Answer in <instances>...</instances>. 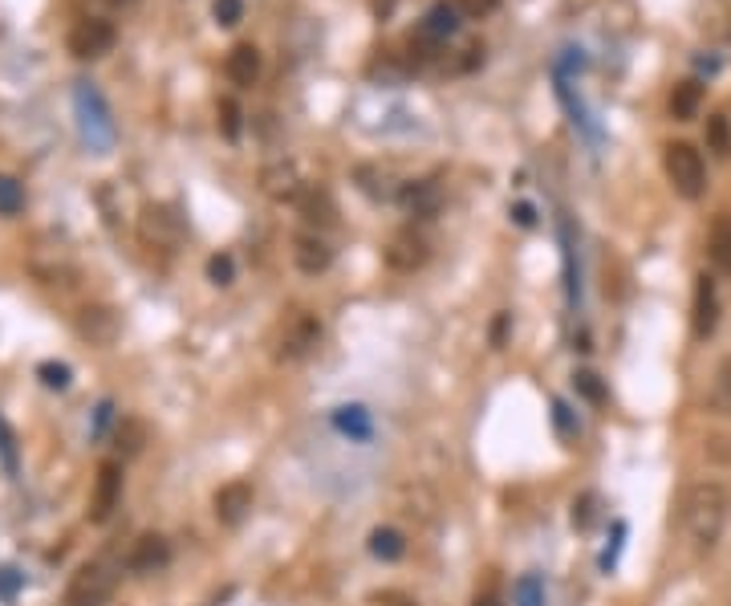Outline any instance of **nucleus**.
<instances>
[{"label": "nucleus", "mask_w": 731, "mask_h": 606, "mask_svg": "<svg viewBox=\"0 0 731 606\" xmlns=\"http://www.w3.org/2000/svg\"><path fill=\"white\" fill-rule=\"evenodd\" d=\"M678 521H683V533L691 541L695 550L707 553L716 550L723 529L731 521V493L728 485L719 481H699L683 493V505H678Z\"/></svg>", "instance_id": "f257e3e1"}, {"label": "nucleus", "mask_w": 731, "mask_h": 606, "mask_svg": "<svg viewBox=\"0 0 731 606\" xmlns=\"http://www.w3.org/2000/svg\"><path fill=\"white\" fill-rule=\"evenodd\" d=\"M74 114H78V131L86 139V147L93 155H110L114 139H119V126H114V114H110L107 98L93 81H78L74 86Z\"/></svg>", "instance_id": "f03ea898"}, {"label": "nucleus", "mask_w": 731, "mask_h": 606, "mask_svg": "<svg viewBox=\"0 0 731 606\" xmlns=\"http://www.w3.org/2000/svg\"><path fill=\"white\" fill-rule=\"evenodd\" d=\"M119 591V562L114 558H93L69 579L66 606H107Z\"/></svg>", "instance_id": "7ed1b4c3"}, {"label": "nucleus", "mask_w": 731, "mask_h": 606, "mask_svg": "<svg viewBox=\"0 0 731 606\" xmlns=\"http://www.w3.org/2000/svg\"><path fill=\"white\" fill-rule=\"evenodd\" d=\"M663 167L666 179L675 184V191L683 200H699L707 188V163L691 143H666L663 147Z\"/></svg>", "instance_id": "20e7f679"}, {"label": "nucleus", "mask_w": 731, "mask_h": 606, "mask_svg": "<svg viewBox=\"0 0 731 606\" xmlns=\"http://www.w3.org/2000/svg\"><path fill=\"white\" fill-rule=\"evenodd\" d=\"M321 342V322L318 313H292L289 322H285V330H280V342H277V359L280 363H301V359H309V354L318 351Z\"/></svg>", "instance_id": "39448f33"}, {"label": "nucleus", "mask_w": 731, "mask_h": 606, "mask_svg": "<svg viewBox=\"0 0 731 606\" xmlns=\"http://www.w3.org/2000/svg\"><path fill=\"white\" fill-rule=\"evenodd\" d=\"M114 41H119V29L102 21V16H86L78 25L69 29V54L78 57V62H98V57H107L114 49Z\"/></svg>", "instance_id": "423d86ee"}, {"label": "nucleus", "mask_w": 731, "mask_h": 606, "mask_svg": "<svg viewBox=\"0 0 731 606\" xmlns=\"http://www.w3.org/2000/svg\"><path fill=\"white\" fill-rule=\"evenodd\" d=\"M383 261H386V269H395V273L423 269L427 261H431V241H427L419 229H399L390 241H386Z\"/></svg>", "instance_id": "0eeeda50"}, {"label": "nucleus", "mask_w": 731, "mask_h": 606, "mask_svg": "<svg viewBox=\"0 0 731 606\" xmlns=\"http://www.w3.org/2000/svg\"><path fill=\"white\" fill-rule=\"evenodd\" d=\"M122 500V464H114V460H107L102 469H98V476H93V497H90V521H110L114 517V509H119Z\"/></svg>", "instance_id": "6e6552de"}, {"label": "nucleus", "mask_w": 731, "mask_h": 606, "mask_svg": "<svg viewBox=\"0 0 731 606\" xmlns=\"http://www.w3.org/2000/svg\"><path fill=\"white\" fill-rule=\"evenodd\" d=\"M167 562H171V546H167L163 533H143V538L131 546V553H126V570L139 574V579L167 570Z\"/></svg>", "instance_id": "1a4fd4ad"}, {"label": "nucleus", "mask_w": 731, "mask_h": 606, "mask_svg": "<svg viewBox=\"0 0 731 606\" xmlns=\"http://www.w3.org/2000/svg\"><path fill=\"white\" fill-rule=\"evenodd\" d=\"M212 509L220 526H240V521L253 513V485H248V481H228V485H220L212 497Z\"/></svg>", "instance_id": "9d476101"}, {"label": "nucleus", "mask_w": 731, "mask_h": 606, "mask_svg": "<svg viewBox=\"0 0 731 606\" xmlns=\"http://www.w3.org/2000/svg\"><path fill=\"white\" fill-rule=\"evenodd\" d=\"M292 265L306 273V277H318L333 265V249L330 241H321L318 232H306L292 241Z\"/></svg>", "instance_id": "9b49d317"}, {"label": "nucleus", "mask_w": 731, "mask_h": 606, "mask_svg": "<svg viewBox=\"0 0 731 606\" xmlns=\"http://www.w3.org/2000/svg\"><path fill=\"white\" fill-rule=\"evenodd\" d=\"M78 334L86 342H93V346H110L119 338V313L110 306H86L78 313Z\"/></svg>", "instance_id": "f8f14e48"}, {"label": "nucleus", "mask_w": 731, "mask_h": 606, "mask_svg": "<svg viewBox=\"0 0 731 606\" xmlns=\"http://www.w3.org/2000/svg\"><path fill=\"white\" fill-rule=\"evenodd\" d=\"M695 338H711L719 326V297H716V282L711 277H699L695 282V313H691Z\"/></svg>", "instance_id": "ddd939ff"}, {"label": "nucleus", "mask_w": 731, "mask_h": 606, "mask_svg": "<svg viewBox=\"0 0 731 606\" xmlns=\"http://www.w3.org/2000/svg\"><path fill=\"white\" fill-rule=\"evenodd\" d=\"M184 236V224H179V216L171 208H146L143 216V241L146 244H163V249H171L179 244Z\"/></svg>", "instance_id": "4468645a"}, {"label": "nucleus", "mask_w": 731, "mask_h": 606, "mask_svg": "<svg viewBox=\"0 0 731 606\" xmlns=\"http://www.w3.org/2000/svg\"><path fill=\"white\" fill-rule=\"evenodd\" d=\"M261 188H265L273 200H297V196L306 191L301 188V179H297V167L285 159L268 163L265 172H261Z\"/></svg>", "instance_id": "2eb2a0df"}, {"label": "nucleus", "mask_w": 731, "mask_h": 606, "mask_svg": "<svg viewBox=\"0 0 731 606\" xmlns=\"http://www.w3.org/2000/svg\"><path fill=\"white\" fill-rule=\"evenodd\" d=\"M224 74L232 86H240V90L256 86V78H261V49H256V45H236L224 62Z\"/></svg>", "instance_id": "dca6fc26"}, {"label": "nucleus", "mask_w": 731, "mask_h": 606, "mask_svg": "<svg viewBox=\"0 0 731 606\" xmlns=\"http://www.w3.org/2000/svg\"><path fill=\"white\" fill-rule=\"evenodd\" d=\"M707 256L719 273H731V216H716L711 224V236H707Z\"/></svg>", "instance_id": "f3484780"}, {"label": "nucleus", "mask_w": 731, "mask_h": 606, "mask_svg": "<svg viewBox=\"0 0 731 606\" xmlns=\"http://www.w3.org/2000/svg\"><path fill=\"white\" fill-rule=\"evenodd\" d=\"M699 107H704V86L699 81H678L675 95H671V114L678 122H691L699 114Z\"/></svg>", "instance_id": "a211bd4d"}, {"label": "nucleus", "mask_w": 731, "mask_h": 606, "mask_svg": "<svg viewBox=\"0 0 731 606\" xmlns=\"http://www.w3.org/2000/svg\"><path fill=\"white\" fill-rule=\"evenodd\" d=\"M423 33H427V37H435V41L455 37V33H459V13H455V4H447V0H439L435 9L427 13Z\"/></svg>", "instance_id": "6ab92c4d"}, {"label": "nucleus", "mask_w": 731, "mask_h": 606, "mask_svg": "<svg viewBox=\"0 0 731 606\" xmlns=\"http://www.w3.org/2000/svg\"><path fill=\"white\" fill-rule=\"evenodd\" d=\"M333 428L342 431V436H350V440H366L374 431V423L366 407H337L333 411Z\"/></svg>", "instance_id": "aec40b11"}, {"label": "nucleus", "mask_w": 731, "mask_h": 606, "mask_svg": "<svg viewBox=\"0 0 731 606\" xmlns=\"http://www.w3.org/2000/svg\"><path fill=\"white\" fill-rule=\"evenodd\" d=\"M402 203H407L414 216L431 220V216L439 212V188L435 184H407V188H402Z\"/></svg>", "instance_id": "412c9836"}, {"label": "nucleus", "mask_w": 731, "mask_h": 606, "mask_svg": "<svg viewBox=\"0 0 731 606\" xmlns=\"http://www.w3.org/2000/svg\"><path fill=\"white\" fill-rule=\"evenodd\" d=\"M297 200H301V212H306L309 224H333V216L337 212H333V200L325 188H309V191H301Z\"/></svg>", "instance_id": "4be33fe9"}, {"label": "nucleus", "mask_w": 731, "mask_h": 606, "mask_svg": "<svg viewBox=\"0 0 731 606\" xmlns=\"http://www.w3.org/2000/svg\"><path fill=\"white\" fill-rule=\"evenodd\" d=\"M707 407L716 411V416H731V359H723L711 378V392H707Z\"/></svg>", "instance_id": "5701e85b"}, {"label": "nucleus", "mask_w": 731, "mask_h": 606, "mask_svg": "<svg viewBox=\"0 0 731 606\" xmlns=\"http://www.w3.org/2000/svg\"><path fill=\"white\" fill-rule=\"evenodd\" d=\"M402 550H407V541H402L399 529L383 526V529H374V533H370V553H374V558H383V562H399Z\"/></svg>", "instance_id": "b1692460"}, {"label": "nucleus", "mask_w": 731, "mask_h": 606, "mask_svg": "<svg viewBox=\"0 0 731 606\" xmlns=\"http://www.w3.org/2000/svg\"><path fill=\"white\" fill-rule=\"evenodd\" d=\"M512 606H545V586H541L536 574L517 579V586H512Z\"/></svg>", "instance_id": "393cba45"}, {"label": "nucleus", "mask_w": 731, "mask_h": 606, "mask_svg": "<svg viewBox=\"0 0 731 606\" xmlns=\"http://www.w3.org/2000/svg\"><path fill=\"white\" fill-rule=\"evenodd\" d=\"M707 147L716 155H731V122L728 114H711L707 119Z\"/></svg>", "instance_id": "a878e982"}, {"label": "nucleus", "mask_w": 731, "mask_h": 606, "mask_svg": "<svg viewBox=\"0 0 731 606\" xmlns=\"http://www.w3.org/2000/svg\"><path fill=\"white\" fill-rule=\"evenodd\" d=\"M598 493H582V497L573 500V529H594L598 526Z\"/></svg>", "instance_id": "bb28decb"}, {"label": "nucleus", "mask_w": 731, "mask_h": 606, "mask_svg": "<svg viewBox=\"0 0 731 606\" xmlns=\"http://www.w3.org/2000/svg\"><path fill=\"white\" fill-rule=\"evenodd\" d=\"M573 387H577V395H582L585 404H594V407L606 404V383H601L594 371H577V375H573Z\"/></svg>", "instance_id": "cd10ccee"}, {"label": "nucleus", "mask_w": 731, "mask_h": 606, "mask_svg": "<svg viewBox=\"0 0 731 606\" xmlns=\"http://www.w3.org/2000/svg\"><path fill=\"white\" fill-rule=\"evenodd\" d=\"M25 208V188L16 179L0 176V216H16Z\"/></svg>", "instance_id": "c85d7f7f"}, {"label": "nucleus", "mask_w": 731, "mask_h": 606, "mask_svg": "<svg viewBox=\"0 0 731 606\" xmlns=\"http://www.w3.org/2000/svg\"><path fill=\"white\" fill-rule=\"evenodd\" d=\"M146 444V428L139 423V419H122L119 423V448L126 452V456H134L139 448Z\"/></svg>", "instance_id": "c756f323"}, {"label": "nucleus", "mask_w": 731, "mask_h": 606, "mask_svg": "<svg viewBox=\"0 0 731 606\" xmlns=\"http://www.w3.org/2000/svg\"><path fill=\"white\" fill-rule=\"evenodd\" d=\"M212 13L224 29H236L240 21H244V0H215Z\"/></svg>", "instance_id": "7c9ffc66"}, {"label": "nucleus", "mask_w": 731, "mask_h": 606, "mask_svg": "<svg viewBox=\"0 0 731 606\" xmlns=\"http://www.w3.org/2000/svg\"><path fill=\"white\" fill-rule=\"evenodd\" d=\"M240 119H244L240 107L232 98H224V102H220V131H224V139H240Z\"/></svg>", "instance_id": "2f4dec72"}, {"label": "nucleus", "mask_w": 731, "mask_h": 606, "mask_svg": "<svg viewBox=\"0 0 731 606\" xmlns=\"http://www.w3.org/2000/svg\"><path fill=\"white\" fill-rule=\"evenodd\" d=\"M208 277H212V285H232V277H236V265H232V256L220 253L208 261Z\"/></svg>", "instance_id": "473e14b6"}, {"label": "nucleus", "mask_w": 731, "mask_h": 606, "mask_svg": "<svg viewBox=\"0 0 731 606\" xmlns=\"http://www.w3.org/2000/svg\"><path fill=\"white\" fill-rule=\"evenodd\" d=\"M37 375H41V383H45V387H57V392H66V387H69V366H62V363H45Z\"/></svg>", "instance_id": "72a5a7b5"}, {"label": "nucleus", "mask_w": 731, "mask_h": 606, "mask_svg": "<svg viewBox=\"0 0 731 606\" xmlns=\"http://www.w3.org/2000/svg\"><path fill=\"white\" fill-rule=\"evenodd\" d=\"M496 9H500V0H459V13H467L472 21H479V16H492Z\"/></svg>", "instance_id": "f704fd0d"}, {"label": "nucleus", "mask_w": 731, "mask_h": 606, "mask_svg": "<svg viewBox=\"0 0 731 606\" xmlns=\"http://www.w3.org/2000/svg\"><path fill=\"white\" fill-rule=\"evenodd\" d=\"M508 318H512V313H496V322H492V346H496V351H500V346H505Z\"/></svg>", "instance_id": "c9c22d12"}, {"label": "nucleus", "mask_w": 731, "mask_h": 606, "mask_svg": "<svg viewBox=\"0 0 731 606\" xmlns=\"http://www.w3.org/2000/svg\"><path fill=\"white\" fill-rule=\"evenodd\" d=\"M512 220H517L520 229H532V220H536V216H532L529 203H517V208H512Z\"/></svg>", "instance_id": "e433bc0d"}, {"label": "nucleus", "mask_w": 731, "mask_h": 606, "mask_svg": "<svg viewBox=\"0 0 731 606\" xmlns=\"http://www.w3.org/2000/svg\"><path fill=\"white\" fill-rule=\"evenodd\" d=\"M472 606H505V603H500V594L488 591V594H476V603Z\"/></svg>", "instance_id": "4c0bfd02"}]
</instances>
